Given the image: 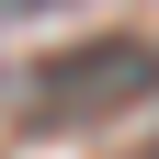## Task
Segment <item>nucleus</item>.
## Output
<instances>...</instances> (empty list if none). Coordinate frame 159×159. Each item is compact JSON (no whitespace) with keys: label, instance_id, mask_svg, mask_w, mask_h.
Instances as JSON below:
<instances>
[{"label":"nucleus","instance_id":"1","mask_svg":"<svg viewBox=\"0 0 159 159\" xmlns=\"http://www.w3.org/2000/svg\"><path fill=\"white\" fill-rule=\"evenodd\" d=\"M159 91V46H136V34H91V46L46 57V68L23 80V125L34 136H80V125H114L125 102H148Z\"/></svg>","mask_w":159,"mask_h":159},{"label":"nucleus","instance_id":"2","mask_svg":"<svg viewBox=\"0 0 159 159\" xmlns=\"http://www.w3.org/2000/svg\"><path fill=\"white\" fill-rule=\"evenodd\" d=\"M34 11H68V0H0V23H34Z\"/></svg>","mask_w":159,"mask_h":159}]
</instances>
